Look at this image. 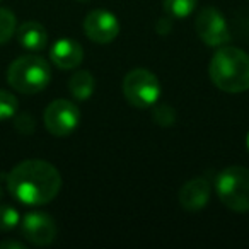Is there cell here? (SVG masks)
<instances>
[{"instance_id":"cell-21","label":"cell","mask_w":249,"mask_h":249,"mask_svg":"<svg viewBox=\"0 0 249 249\" xmlns=\"http://www.w3.org/2000/svg\"><path fill=\"white\" fill-rule=\"evenodd\" d=\"M7 248H18V249H24L26 246L22 244V242L19 241H4V242H0V249H7Z\"/></svg>"},{"instance_id":"cell-14","label":"cell","mask_w":249,"mask_h":249,"mask_svg":"<svg viewBox=\"0 0 249 249\" xmlns=\"http://www.w3.org/2000/svg\"><path fill=\"white\" fill-rule=\"evenodd\" d=\"M164 11L173 19H186L196 9L198 0H162Z\"/></svg>"},{"instance_id":"cell-11","label":"cell","mask_w":249,"mask_h":249,"mask_svg":"<svg viewBox=\"0 0 249 249\" xmlns=\"http://www.w3.org/2000/svg\"><path fill=\"white\" fill-rule=\"evenodd\" d=\"M50 58H52L53 65H56L60 70H73L82 63L84 50L75 39L62 38L52 46Z\"/></svg>"},{"instance_id":"cell-24","label":"cell","mask_w":249,"mask_h":249,"mask_svg":"<svg viewBox=\"0 0 249 249\" xmlns=\"http://www.w3.org/2000/svg\"><path fill=\"white\" fill-rule=\"evenodd\" d=\"M80 2H86V0H80Z\"/></svg>"},{"instance_id":"cell-9","label":"cell","mask_w":249,"mask_h":249,"mask_svg":"<svg viewBox=\"0 0 249 249\" xmlns=\"http://www.w3.org/2000/svg\"><path fill=\"white\" fill-rule=\"evenodd\" d=\"M22 234L31 244L48 246L56 237L55 220L43 212H31L22 220Z\"/></svg>"},{"instance_id":"cell-20","label":"cell","mask_w":249,"mask_h":249,"mask_svg":"<svg viewBox=\"0 0 249 249\" xmlns=\"http://www.w3.org/2000/svg\"><path fill=\"white\" fill-rule=\"evenodd\" d=\"M171 19L173 18H162L159 22H157V31H159V35H167V33L171 31V28H173Z\"/></svg>"},{"instance_id":"cell-18","label":"cell","mask_w":249,"mask_h":249,"mask_svg":"<svg viewBox=\"0 0 249 249\" xmlns=\"http://www.w3.org/2000/svg\"><path fill=\"white\" fill-rule=\"evenodd\" d=\"M21 222L19 212L11 205H0V231H12Z\"/></svg>"},{"instance_id":"cell-22","label":"cell","mask_w":249,"mask_h":249,"mask_svg":"<svg viewBox=\"0 0 249 249\" xmlns=\"http://www.w3.org/2000/svg\"><path fill=\"white\" fill-rule=\"evenodd\" d=\"M246 145H248V150H249V133H248V140H246Z\"/></svg>"},{"instance_id":"cell-12","label":"cell","mask_w":249,"mask_h":249,"mask_svg":"<svg viewBox=\"0 0 249 249\" xmlns=\"http://www.w3.org/2000/svg\"><path fill=\"white\" fill-rule=\"evenodd\" d=\"M18 35V41L22 48L29 50V52H41L45 50L46 43H48V35L46 29L43 28L39 22L28 21L21 24L16 31Z\"/></svg>"},{"instance_id":"cell-16","label":"cell","mask_w":249,"mask_h":249,"mask_svg":"<svg viewBox=\"0 0 249 249\" xmlns=\"http://www.w3.org/2000/svg\"><path fill=\"white\" fill-rule=\"evenodd\" d=\"M18 99L14 94L7 90L0 89V120H7V118L16 116L18 113Z\"/></svg>"},{"instance_id":"cell-5","label":"cell","mask_w":249,"mask_h":249,"mask_svg":"<svg viewBox=\"0 0 249 249\" xmlns=\"http://www.w3.org/2000/svg\"><path fill=\"white\" fill-rule=\"evenodd\" d=\"M123 94L132 106L150 107L160 97L159 79L147 69H133L123 79Z\"/></svg>"},{"instance_id":"cell-4","label":"cell","mask_w":249,"mask_h":249,"mask_svg":"<svg viewBox=\"0 0 249 249\" xmlns=\"http://www.w3.org/2000/svg\"><path fill=\"white\" fill-rule=\"evenodd\" d=\"M215 191L220 201L232 212H249V169L229 166L215 179Z\"/></svg>"},{"instance_id":"cell-15","label":"cell","mask_w":249,"mask_h":249,"mask_svg":"<svg viewBox=\"0 0 249 249\" xmlns=\"http://www.w3.org/2000/svg\"><path fill=\"white\" fill-rule=\"evenodd\" d=\"M18 31L16 16L9 9H0V45L7 43Z\"/></svg>"},{"instance_id":"cell-23","label":"cell","mask_w":249,"mask_h":249,"mask_svg":"<svg viewBox=\"0 0 249 249\" xmlns=\"http://www.w3.org/2000/svg\"><path fill=\"white\" fill-rule=\"evenodd\" d=\"M0 196H2V190H0Z\"/></svg>"},{"instance_id":"cell-17","label":"cell","mask_w":249,"mask_h":249,"mask_svg":"<svg viewBox=\"0 0 249 249\" xmlns=\"http://www.w3.org/2000/svg\"><path fill=\"white\" fill-rule=\"evenodd\" d=\"M154 121H156L159 126L162 128H169L176 123V111L169 106V104H160L154 109V114H152Z\"/></svg>"},{"instance_id":"cell-8","label":"cell","mask_w":249,"mask_h":249,"mask_svg":"<svg viewBox=\"0 0 249 249\" xmlns=\"http://www.w3.org/2000/svg\"><path fill=\"white\" fill-rule=\"evenodd\" d=\"M84 33L90 41L97 45H107L114 41L120 35V22L116 16L104 9H97L86 16L84 19Z\"/></svg>"},{"instance_id":"cell-2","label":"cell","mask_w":249,"mask_h":249,"mask_svg":"<svg viewBox=\"0 0 249 249\" xmlns=\"http://www.w3.org/2000/svg\"><path fill=\"white\" fill-rule=\"evenodd\" d=\"M208 72L212 82L224 92L239 94L249 89V55L235 46H220Z\"/></svg>"},{"instance_id":"cell-6","label":"cell","mask_w":249,"mask_h":249,"mask_svg":"<svg viewBox=\"0 0 249 249\" xmlns=\"http://www.w3.org/2000/svg\"><path fill=\"white\" fill-rule=\"evenodd\" d=\"M45 126L52 135L55 137H67L80 123V111L72 101L67 99H56L48 104L43 114Z\"/></svg>"},{"instance_id":"cell-3","label":"cell","mask_w":249,"mask_h":249,"mask_svg":"<svg viewBox=\"0 0 249 249\" xmlns=\"http://www.w3.org/2000/svg\"><path fill=\"white\" fill-rule=\"evenodd\" d=\"M52 80V69L45 58L24 55L11 63L7 70V82L21 94H38Z\"/></svg>"},{"instance_id":"cell-19","label":"cell","mask_w":249,"mask_h":249,"mask_svg":"<svg viewBox=\"0 0 249 249\" xmlns=\"http://www.w3.org/2000/svg\"><path fill=\"white\" fill-rule=\"evenodd\" d=\"M35 126H36V121H35V118H33L29 113L16 114V118H14V128L18 130L19 133H22V135H29V133L35 132Z\"/></svg>"},{"instance_id":"cell-10","label":"cell","mask_w":249,"mask_h":249,"mask_svg":"<svg viewBox=\"0 0 249 249\" xmlns=\"http://www.w3.org/2000/svg\"><path fill=\"white\" fill-rule=\"evenodd\" d=\"M210 201V183L207 178H193L179 190V203L186 212H200Z\"/></svg>"},{"instance_id":"cell-13","label":"cell","mask_w":249,"mask_h":249,"mask_svg":"<svg viewBox=\"0 0 249 249\" xmlns=\"http://www.w3.org/2000/svg\"><path fill=\"white\" fill-rule=\"evenodd\" d=\"M94 77L89 70H77L69 80V90L77 101H87L94 92Z\"/></svg>"},{"instance_id":"cell-7","label":"cell","mask_w":249,"mask_h":249,"mask_svg":"<svg viewBox=\"0 0 249 249\" xmlns=\"http://www.w3.org/2000/svg\"><path fill=\"white\" fill-rule=\"evenodd\" d=\"M195 29L207 46L220 48L231 41V31H229L227 21H225L224 14L213 7H205L198 14L196 21H195Z\"/></svg>"},{"instance_id":"cell-1","label":"cell","mask_w":249,"mask_h":249,"mask_svg":"<svg viewBox=\"0 0 249 249\" xmlns=\"http://www.w3.org/2000/svg\"><path fill=\"white\" fill-rule=\"evenodd\" d=\"M7 188L21 203L39 207L56 198L62 188V176L53 164L29 159L12 167L7 174Z\"/></svg>"}]
</instances>
